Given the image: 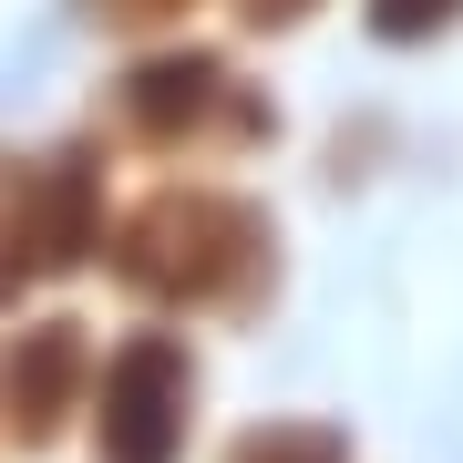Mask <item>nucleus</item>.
<instances>
[{
  "mask_svg": "<svg viewBox=\"0 0 463 463\" xmlns=\"http://www.w3.org/2000/svg\"><path fill=\"white\" fill-rule=\"evenodd\" d=\"M319 0H237V32H298Z\"/></svg>",
  "mask_w": 463,
  "mask_h": 463,
  "instance_id": "9",
  "label": "nucleus"
},
{
  "mask_svg": "<svg viewBox=\"0 0 463 463\" xmlns=\"http://www.w3.org/2000/svg\"><path fill=\"white\" fill-rule=\"evenodd\" d=\"M72 11H83L93 32H114V42H145V32H175L196 0H72Z\"/></svg>",
  "mask_w": 463,
  "mask_h": 463,
  "instance_id": "8",
  "label": "nucleus"
},
{
  "mask_svg": "<svg viewBox=\"0 0 463 463\" xmlns=\"http://www.w3.org/2000/svg\"><path fill=\"white\" fill-rule=\"evenodd\" d=\"M114 248V206H103V145H42L11 155V196H0V288L32 298L42 279H72Z\"/></svg>",
  "mask_w": 463,
  "mask_h": 463,
  "instance_id": "2",
  "label": "nucleus"
},
{
  "mask_svg": "<svg viewBox=\"0 0 463 463\" xmlns=\"http://www.w3.org/2000/svg\"><path fill=\"white\" fill-rule=\"evenodd\" d=\"M114 279L155 309H227L258 319L279 288V227L248 196H216V185H155L145 206L114 216Z\"/></svg>",
  "mask_w": 463,
  "mask_h": 463,
  "instance_id": "1",
  "label": "nucleus"
},
{
  "mask_svg": "<svg viewBox=\"0 0 463 463\" xmlns=\"http://www.w3.org/2000/svg\"><path fill=\"white\" fill-rule=\"evenodd\" d=\"M227 463H350V432L340 422H309V412H279V422H248V432H237Z\"/></svg>",
  "mask_w": 463,
  "mask_h": 463,
  "instance_id": "6",
  "label": "nucleus"
},
{
  "mask_svg": "<svg viewBox=\"0 0 463 463\" xmlns=\"http://www.w3.org/2000/svg\"><path fill=\"white\" fill-rule=\"evenodd\" d=\"M463 21V0H371V32L392 42V52H412V42H443Z\"/></svg>",
  "mask_w": 463,
  "mask_h": 463,
  "instance_id": "7",
  "label": "nucleus"
},
{
  "mask_svg": "<svg viewBox=\"0 0 463 463\" xmlns=\"http://www.w3.org/2000/svg\"><path fill=\"white\" fill-rule=\"evenodd\" d=\"M114 124L155 155L185 145H268V103L237 83L216 52H134L114 72Z\"/></svg>",
  "mask_w": 463,
  "mask_h": 463,
  "instance_id": "3",
  "label": "nucleus"
},
{
  "mask_svg": "<svg viewBox=\"0 0 463 463\" xmlns=\"http://www.w3.org/2000/svg\"><path fill=\"white\" fill-rule=\"evenodd\" d=\"M185 422H196V350L175 330H134L93 392L103 463H185Z\"/></svg>",
  "mask_w": 463,
  "mask_h": 463,
  "instance_id": "4",
  "label": "nucleus"
},
{
  "mask_svg": "<svg viewBox=\"0 0 463 463\" xmlns=\"http://www.w3.org/2000/svg\"><path fill=\"white\" fill-rule=\"evenodd\" d=\"M103 392V371H93V330L72 309H52V319H32V330L11 340V453H52L72 432V412Z\"/></svg>",
  "mask_w": 463,
  "mask_h": 463,
  "instance_id": "5",
  "label": "nucleus"
}]
</instances>
